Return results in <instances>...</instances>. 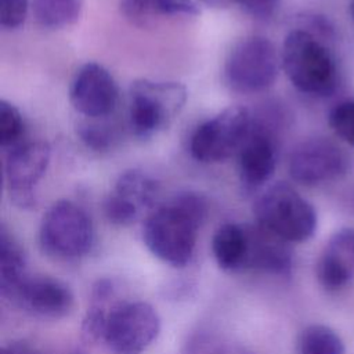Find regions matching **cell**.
I'll return each mask as SVG.
<instances>
[{
    "instance_id": "f546056e",
    "label": "cell",
    "mask_w": 354,
    "mask_h": 354,
    "mask_svg": "<svg viewBox=\"0 0 354 354\" xmlns=\"http://www.w3.org/2000/svg\"><path fill=\"white\" fill-rule=\"evenodd\" d=\"M199 1L212 8H227L235 3H239V0H199Z\"/></svg>"
},
{
    "instance_id": "603a6c76",
    "label": "cell",
    "mask_w": 354,
    "mask_h": 354,
    "mask_svg": "<svg viewBox=\"0 0 354 354\" xmlns=\"http://www.w3.org/2000/svg\"><path fill=\"white\" fill-rule=\"evenodd\" d=\"M111 308H108V304L90 301L82 321V337L87 343L102 342Z\"/></svg>"
},
{
    "instance_id": "cb8c5ba5",
    "label": "cell",
    "mask_w": 354,
    "mask_h": 354,
    "mask_svg": "<svg viewBox=\"0 0 354 354\" xmlns=\"http://www.w3.org/2000/svg\"><path fill=\"white\" fill-rule=\"evenodd\" d=\"M328 123L339 138L354 148V100L336 104L328 115Z\"/></svg>"
},
{
    "instance_id": "ba28073f",
    "label": "cell",
    "mask_w": 354,
    "mask_h": 354,
    "mask_svg": "<svg viewBox=\"0 0 354 354\" xmlns=\"http://www.w3.org/2000/svg\"><path fill=\"white\" fill-rule=\"evenodd\" d=\"M159 332L160 317L149 303H116L109 311L102 342L112 354H141Z\"/></svg>"
},
{
    "instance_id": "83f0119b",
    "label": "cell",
    "mask_w": 354,
    "mask_h": 354,
    "mask_svg": "<svg viewBox=\"0 0 354 354\" xmlns=\"http://www.w3.org/2000/svg\"><path fill=\"white\" fill-rule=\"evenodd\" d=\"M239 4L250 17L256 19H268L275 14L279 0H239Z\"/></svg>"
},
{
    "instance_id": "484cf974",
    "label": "cell",
    "mask_w": 354,
    "mask_h": 354,
    "mask_svg": "<svg viewBox=\"0 0 354 354\" xmlns=\"http://www.w3.org/2000/svg\"><path fill=\"white\" fill-rule=\"evenodd\" d=\"M77 136L82 142L93 151H106L112 147L113 133L104 124L97 123H82L77 126Z\"/></svg>"
},
{
    "instance_id": "8fae6325",
    "label": "cell",
    "mask_w": 354,
    "mask_h": 354,
    "mask_svg": "<svg viewBox=\"0 0 354 354\" xmlns=\"http://www.w3.org/2000/svg\"><path fill=\"white\" fill-rule=\"evenodd\" d=\"M119 90L111 72L97 62H87L75 73L69 100L72 106L86 118L109 115L118 102Z\"/></svg>"
},
{
    "instance_id": "f1b7e54d",
    "label": "cell",
    "mask_w": 354,
    "mask_h": 354,
    "mask_svg": "<svg viewBox=\"0 0 354 354\" xmlns=\"http://www.w3.org/2000/svg\"><path fill=\"white\" fill-rule=\"evenodd\" d=\"M0 354H44V353L26 343H10L1 347Z\"/></svg>"
},
{
    "instance_id": "7402d4cb",
    "label": "cell",
    "mask_w": 354,
    "mask_h": 354,
    "mask_svg": "<svg viewBox=\"0 0 354 354\" xmlns=\"http://www.w3.org/2000/svg\"><path fill=\"white\" fill-rule=\"evenodd\" d=\"M24 119L21 112L11 102L0 101V144L3 148H14L21 144L24 136Z\"/></svg>"
},
{
    "instance_id": "5bb4252c",
    "label": "cell",
    "mask_w": 354,
    "mask_h": 354,
    "mask_svg": "<svg viewBox=\"0 0 354 354\" xmlns=\"http://www.w3.org/2000/svg\"><path fill=\"white\" fill-rule=\"evenodd\" d=\"M248 232L249 250L246 268L271 275L288 277L293 267V253L289 242L259 224L248 225Z\"/></svg>"
},
{
    "instance_id": "d6986e66",
    "label": "cell",
    "mask_w": 354,
    "mask_h": 354,
    "mask_svg": "<svg viewBox=\"0 0 354 354\" xmlns=\"http://www.w3.org/2000/svg\"><path fill=\"white\" fill-rule=\"evenodd\" d=\"M159 191L158 181L151 176L140 170H127L118 177L112 194L142 216L155 206Z\"/></svg>"
},
{
    "instance_id": "8992f818",
    "label": "cell",
    "mask_w": 354,
    "mask_h": 354,
    "mask_svg": "<svg viewBox=\"0 0 354 354\" xmlns=\"http://www.w3.org/2000/svg\"><path fill=\"white\" fill-rule=\"evenodd\" d=\"M275 46L263 36L239 40L230 51L224 75L228 86L238 93L252 94L274 84L279 71Z\"/></svg>"
},
{
    "instance_id": "52a82bcc",
    "label": "cell",
    "mask_w": 354,
    "mask_h": 354,
    "mask_svg": "<svg viewBox=\"0 0 354 354\" xmlns=\"http://www.w3.org/2000/svg\"><path fill=\"white\" fill-rule=\"evenodd\" d=\"M252 131V119L246 108L228 106L196 127L189 151L201 163H218L239 152Z\"/></svg>"
},
{
    "instance_id": "44dd1931",
    "label": "cell",
    "mask_w": 354,
    "mask_h": 354,
    "mask_svg": "<svg viewBox=\"0 0 354 354\" xmlns=\"http://www.w3.org/2000/svg\"><path fill=\"white\" fill-rule=\"evenodd\" d=\"M299 354H344L342 337L332 328L321 324L306 326L297 340Z\"/></svg>"
},
{
    "instance_id": "4fadbf2b",
    "label": "cell",
    "mask_w": 354,
    "mask_h": 354,
    "mask_svg": "<svg viewBox=\"0 0 354 354\" xmlns=\"http://www.w3.org/2000/svg\"><path fill=\"white\" fill-rule=\"evenodd\" d=\"M315 275L326 290H339L354 279V227L337 230L326 242L317 264Z\"/></svg>"
},
{
    "instance_id": "3957f363",
    "label": "cell",
    "mask_w": 354,
    "mask_h": 354,
    "mask_svg": "<svg viewBox=\"0 0 354 354\" xmlns=\"http://www.w3.org/2000/svg\"><path fill=\"white\" fill-rule=\"evenodd\" d=\"M257 224L283 241L304 242L317 231V212L292 185L277 183L267 188L253 207Z\"/></svg>"
},
{
    "instance_id": "6da1fadb",
    "label": "cell",
    "mask_w": 354,
    "mask_h": 354,
    "mask_svg": "<svg viewBox=\"0 0 354 354\" xmlns=\"http://www.w3.org/2000/svg\"><path fill=\"white\" fill-rule=\"evenodd\" d=\"M206 214L207 202L201 194L180 192L149 213L142 227V241L163 263L185 267L194 256L198 230Z\"/></svg>"
},
{
    "instance_id": "4dcf8cb0",
    "label": "cell",
    "mask_w": 354,
    "mask_h": 354,
    "mask_svg": "<svg viewBox=\"0 0 354 354\" xmlns=\"http://www.w3.org/2000/svg\"><path fill=\"white\" fill-rule=\"evenodd\" d=\"M348 10H350L351 18H353V21H354V0H350V3H348Z\"/></svg>"
},
{
    "instance_id": "ffe728a7",
    "label": "cell",
    "mask_w": 354,
    "mask_h": 354,
    "mask_svg": "<svg viewBox=\"0 0 354 354\" xmlns=\"http://www.w3.org/2000/svg\"><path fill=\"white\" fill-rule=\"evenodd\" d=\"M83 0H33L35 19L43 28L61 29L77 22Z\"/></svg>"
},
{
    "instance_id": "7c38bea8",
    "label": "cell",
    "mask_w": 354,
    "mask_h": 354,
    "mask_svg": "<svg viewBox=\"0 0 354 354\" xmlns=\"http://www.w3.org/2000/svg\"><path fill=\"white\" fill-rule=\"evenodd\" d=\"M30 315L59 319L73 308L71 288L50 275H29L11 300Z\"/></svg>"
},
{
    "instance_id": "d4e9b609",
    "label": "cell",
    "mask_w": 354,
    "mask_h": 354,
    "mask_svg": "<svg viewBox=\"0 0 354 354\" xmlns=\"http://www.w3.org/2000/svg\"><path fill=\"white\" fill-rule=\"evenodd\" d=\"M184 354H250L245 347L231 340L220 339L216 336L201 335L192 339L184 351Z\"/></svg>"
},
{
    "instance_id": "ac0fdd59",
    "label": "cell",
    "mask_w": 354,
    "mask_h": 354,
    "mask_svg": "<svg viewBox=\"0 0 354 354\" xmlns=\"http://www.w3.org/2000/svg\"><path fill=\"white\" fill-rule=\"evenodd\" d=\"M29 277L24 248L4 227L0 228V293L12 300L24 281Z\"/></svg>"
},
{
    "instance_id": "e0dca14e",
    "label": "cell",
    "mask_w": 354,
    "mask_h": 354,
    "mask_svg": "<svg viewBox=\"0 0 354 354\" xmlns=\"http://www.w3.org/2000/svg\"><path fill=\"white\" fill-rule=\"evenodd\" d=\"M248 250V225L225 223L216 230L212 239V253L221 270L230 272L245 270Z\"/></svg>"
},
{
    "instance_id": "9c48e42d",
    "label": "cell",
    "mask_w": 354,
    "mask_h": 354,
    "mask_svg": "<svg viewBox=\"0 0 354 354\" xmlns=\"http://www.w3.org/2000/svg\"><path fill=\"white\" fill-rule=\"evenodd\" d=\"M50 155L46 141L21 142L8 149L4 162L6 187L11 202L19 209L35 207V187L50 163Z\"/></svg>"
},
{
    "instance_id": "2e32d148",
    "label": "cell",
    "mask_w": 354,
    "mask_h": 354,
    "mask_svg": "<svg viewBox=\"0 0 354 354\" xmlns=\"http://www.w3.org/2000/svg\"><path fill=\"white\" fill-rule=\"evenodd\" d=\"M120 12L131 24L147 28L165 18L195 17L199 8L194 0H120Z\"/></svg>"
},
{
    "instance_id": "7a4b0ae2",
    "label": "cell",
    "mask_w": 354,
    "mask_h": 354,
    "mask_svg": "<svg viewBox=\"0 0 354 354\" xmlns=\"http://www.w3.org/2000/svg\"><path fill=\"white\" fill-rule=\"evenodd\" d=\"M281 65L290 83L303 94L328 97L339 84L336 59L325 39L295 26L283 40Z\"/></svg>"
},
{
    "instance_id": "277c9868",
    "label": "cell",
    "mask_w": 354,
    "mask_h": 354,
    "mask_svg": "<svg viewBox=\"0 0 354 354\" xmlns=\"http://www.w3.org/2000/svg\"><path fill=\"white\" fill-rule=\"evenodd\" d=\"M40 249L57 260H77L94 245V227L88 214L76 203L61 199L44 213L39 227Z\"/></svg>"
},
{
    "instance_id": "5b68a950",
    "label": "cell",
    "mask_w": 354,
    "mask_h": 354,
    "mask_svg": "<svg viewBox=\"0 0 354 354\" xmlns=\"http://www.w3.org/2000/svg\"><path fill=\"white\" fill-rule=\"evenodd\" d=\"M187 88L177 82L136 80L130 87L129 124L138 138H151L167 129L187 101Z\"/></svg>"
},
{
    "instance_id": "4316f807",
    "label": "cell",
    "mask_w": 354,
    "mask_h": 354,
    "mask_svg": "<svg viewBox=\"0 0 354 354\" xmlns=\"http://www.w3.org/2000/svg\"><path fill=\"white\" fill-rule=\"evenodd\" d=\"M29 0H0V25L4 29L19 28L28 15Z\"/></svg>"
},
{
    "instance_id": "9a60e30c",
    "label": "cell",
    "mask_w": 354,
    "mask_h": 354,
    "mask_svg": "<svg viewBox=\"0 0 354 354\" xmlns=\"http://www.w3.org/2000/svg\"><path fill=\"white\" fill-rule=\"evenodd\" d=\"M238 159L239 180L245 189L252 191L267 183L277 166L275 144L264 130H253L241 148Z\"/></svg>"
},
{
    "instance_id": "30bf717a",
    "label": "cell",
    "mask_w": 354,
    "mask_h": 354,
    "mask_svg": "<svg viewBox=\"0 0 354 354\" xmlns=\"http://www.w3.org/2000/svg\"><path fill=\"white\" fill-rule=\"evenodd\" d=\"M288 167L292 180L314 187L343 176L348 169V158L330 140L308 138L292 151Z\"/></svg>"
}]
</instances>
